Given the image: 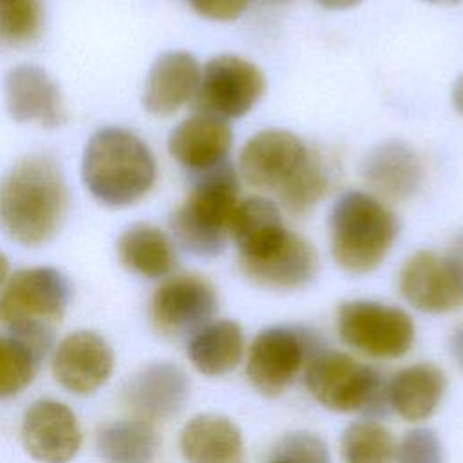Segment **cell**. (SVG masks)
I'll use <instances>...</instances> for the list:
<instances>
[{
    "instance_id": "6da1fadb",
    "label": "cell",
    "mask_w": 463,
    "mask_h": 463,
    "mask_svg": "<svg viewBox=\"0 0 463 463\" xmlns=\"http://www.w3.org/2000/svg\"><path fill=\"white\" fill-rule=\"evenodd\" d=\"M67 208V183L51 156H27L0 179V230L22 246L52 241Z\"/></svg>"
},
{
    "instance_id": "7a4b0ae2",
    "label": "cell",
    "mask_w": 463,
    "mask_h": 463,
    "mask_svg": "<svg viewBox=\"0 0 463 463\" xmlns=\"http://www.w3.org/2000/svg\"><path fill=\"white\" fill-rule=\"evenodd\" d=\"M156 175L152 150L132 130L107 127L85 145L81 179L89 194L105 206L136 204L152 190Z\"/></svg>"
},
{
    "instance_id": "3957f363",
    "label": "cell",
    "mask_w": 463,
    "mask_h": 463,
    "mask_svg": "<svg viewBox=\"0 0 463 463\" xmlns=\"http://www.w3.org/2000/svg\"><path fill=\"white\" fill-rule=\"evenodd\" d=\"M239 194V172L228 159L194 174L190 195L170 215V228L181 248L203 259L221 255L230 221L241 203Z\"/></svg>"
},
{
    "instance_id": "277c9868",
    "label": "cell",
    "mask_w": 463,
    "mask_h": 463,
    "mask_svg": "<svg viewBox=\"0 0 463 463\" xmlns=\"http://www.w3.org/2000/svg\"><path fill=\"white\" fill-rule=\"evenodd\" d=\"M331 255L347 273L374 271L398 235L396 215L376 195L367 192H344L329 213Z\"/></svg>"
},
{
    "instance_id": "5b68a950",
    "label": "cell",
    "mask_w": 463,
    "mask_h": 463,
    "mask_svg": "<svg viewBox=\"0 0 463 463\" xmlns=\"http://www.w3.org/2000/svg\"><path fill=\"white\" fill-rule=\"evenodd\" d=\"M69 300V280L56 268L18 269L0 291V324L11 335L49 351L52 329L63 318Z\"/></svg>"
},
{
    "instance_id": "8992f818",
    "label": "cell",
    "mask_w": 463,
    "mask_h": 463,
    "mask_svg": "<svg viewBox=\"0 0 463 463\" xmlns=\"http://www.w3.org/2000/svg\"><path fill=\"white\" fill-rule=\"evenodd\" d=\"M304 382L318 403L336 412L376 416L389 407L382 374L342 351L318 349L304 367Z\"/></svg>"
},
{
    "instance_id": "52a82bcc",
    "label": "cell",
    "mask_w": 463,
    "mask_h": 463,
    "mask_svg": "<svg viewBox=\"0 0 463 463\" xmlns=\"http://www.w3.org/2000/svg\"><path fill=\"white\" fill-rule=\"evenodd\" d=\"M340 338L371 358H400L414 344V322L403 309L374 300H349L338 307Z\"/></svg>"
},
{
    "instance_id": "ba28073f",
    "label": "cell",
    "mask_w": 463,
    "mask_h": 463,
    "mask_svg": "<svg viewBox=\"0 0 463 463\" xmlns=\"http://www.w3.org/2000/svg\"><path fill=\"white\" fill-rule=\"evenodd\" d=\"M317 338L295 326H271L251 342L246 360L250 383L268 398L282 394L318 351Z\"/></svg>"
},
{
    "instance_id": "9c48e42d",
    "label": "cell",
    "mask_w": 463,
    "mask_h": 463,
    "mask_svg": "<svg viewBox=\"0 0 463 463\" xmlns=\"http://www.w3.org/2000/svg\"><path fill=\"white\" fill-rule=\"evenodd\" d=\"M264 89V74L255 63L235 54H217L203 65L192 105L197 112L228 121L248 114Z\"/></svg>"
},
{
    "instance_id": "30bf717a",
    "label": "cell",
    "mask_w": 463,
    "mask_h": 463,
    "mask_svg": "<svg viewBox=\"0 0 463 463\" xmlns=\"http://www.w3.org/2000/svg\"><path fill=\"white\" fill-rule=\"evenodd\" d=\"M217 307V293L210 280L197 273H179L154 291L150 320L165 338H192L212 322Z\"/></svg>"
},
{
    "instance_id": "8fae6325",
    "label": "cell",
    "mask_w": 463,
    "mask_h": 463,
    "mask_svg": "<svg viewBox=\"0 0 463 463\" xmlns=\"http://www.w3.org/2000/svg\"><path fill=\"white\" fill-rule=\"evenodd\" d=\"M239 266L262 288L298 289L315 279L318 255L302 235L284 228L257 250L239 255Z\"/></svg>"
},
{
    "instance_id": "7c38bea8",
    "label": "cell",
    "mask_w": 463,
    "mask_h": 463,
    "mask_svg": "<svg viewBox=\"0 0 463 463\" xmlns=\"http://www.w3.org/2000/svg\"><path fill=\"white\" fill-rule=\"evenodd\" d=\"M402 297L423 313H447L463 304V269L449 257L416 251L400 269Z\"/></svg>"
},
{
    "instance_id": "4fadbf2b",
    "label": "cell",
    "mask_w": 463,
    "mask_h": 463,
    "mask_svg": "<svg viewBox=\"0 0 463 463\" xmlns=\"http://www.w3.org/2000/svg\"><path fill=\"white\" fill-rule=\"evenodd\" d=\"M309 148L284 128H266L251 136L239 156L241 177L259 188L279 192L304 165Z\"/></svg>"
},
{
    "instance_id": "5bb4252c",
    "label": "cell",
    "mask_w": 463,
    "mask_h": 463,
    "mask_svg": "<svg viewBox=\"0 0 463 463\" xmlns=\"http://www.w3.org/2000/svg\"><path fill=\"white\" fill-rule=\"evenodd\" d=\"M22 443L40 463H67L81 447L76 414L61 402L36 400L22 420Z\"/></svg>"
},
{
    "instance_id": "9a60e30c",
    "label": "cell",
    "mask_w": 463,
    "mask_h": 463,
    "mask_svg": "<svg viewBox=\"0 0 463 463\" xmlns=\"http://www.w3.org/2000/svg\"><path fill=\"white\" fill-rule=\"evenodd\" d=\"M114 353L94 331H74L61 338L52 356L56 382L74 394H92L112 374Z\"/></svg>"
},
{
    "instance_id": "2e32d148",
    "label": "cell",
    "mask_w": 463,
    "mask_h": 463,
    "mask_svg": "<svg viewBox=\"0 0 463 463\" xmlns=\"http://www.w3.org/2000/svg\"><path fill=\"white\" fill-rule=\"evenodd\" d=\"M190 396V378L172 362H154L143 367L125 389L127 405L136 418L165 421L181 412Z\"/></svg>"
},
{
    "instance_id": "e0dca14e",
    "label": "cell",
    "mask_w": 463,
    "mask_h": 463,
    "mask_svg": "<svg viewBox=\"0 0 463 463\" xmlns=\"http://www.w3.org/2000/svg\"><path fill=\"white\" fill-rule=\"evenodd\" d=\"M5 107L18 123L36 121L42 127H58L65 121V105L54 80L38 65L22 63L5 76Z\"/></svg>"
},
{
    "instance_id": "ac0fdd59",
    "label": "cell",
    "mask_w": 463,
    "mask_h": 463,
    "mask_svg": "<svg viewBox=\"0 0 463 463\" xmlns=\"http://www.w3.org/2000/svg\"><path fill=\"white\" fill-rule=\"evenodd\" d=\"M233 132L226 119L195 112L183 119L168 137L170 156L192 174H199L226 161Z\"/></svg>"
},
{
    "instance_id": "d6986e66",
    "label": "cell",
    "mask_w": 463,
    "mask_h": 463,
    "mask_svg": "<svg viewBox=\"0 0 463 463\" xmlns=\"http://www.w3.org/2000/svg\"><path fill=\"white\" fill-rule=\"evenodd\" d=\"M201 78L197 60L186 51L163 52L150 67L143 107L154 116H172L183 105L192 103Z\"/></svg>"
},
{
    "instance_id": "ffe728a7",
    "label": "cell",
    "mask_w": 463,
    "mask_h": 463,
    "mask_svg": "<svg viewBox=\"0 0 463 463\" xmlns=\"http://www.w3.org/2000/svg\"><path fill=\"white\" fill-rule=\"evenodd\" d=\"M362 177L380 197L403 201L420 188L423 170L418 154L407 143L387 139L365 154Z\"/></svg>"
},
{
    "instance_id": "44dd1931",
    "label": "cell",
    "mask_w": 463,
    "mask_h": 463,
    "mask_svg": "<svg viewBox=\"0 0 463 463\" xmlns=\"http://www.w3.org/2000/svg\"><path fill=\"white\" fill-rule=\"evenodd\" d=\"M188 463H244V441L239 427L221 414L190 418L179 436Z\"/></svg>"
},
{
    "instance_id": "7402d4cb",
    "label": "cell",
    "mask_w": 463,
    "mask_h": 463,
    "mask_svg": "<svg viewBox=\"0 0 463 463\" xmlns=\"http://www.w3.org/2000/svg\"><path fill=\"white\" fill-rule=\"evenodd\" d=\"M447 389L445 373L429 362L400 369L387 383L389 407L407 421H421L434 414Z\"/></svg>"
},
{
    "instance_id": "603a6c76",
    "label": "cell",
    "mask_w": 463,
    "mask_h": 463,
    "mask_svg": "<svg viewBox=\"0 0 463 463\" xmlns=\"http://www.w3.org/2000/svg\"><path fill=\"white\" fill-rule=\"evenodd\" d=\"M119 262L132 273L146 279H161L175 268L172 239L157 226L134 222L118 239Z\"/></svg>"
},
{
    "instance_id": "cb8c5ba5",
    "label": "cell",
    "mask_w": 463,
    "mask_h": 463,
    "mask_svg": "<svg viewBox=\"0 0 463 463\" xmlns=\"http://www.w3.org/2000/svg\"><path fill=\"white\" fill-rule=\"evenodd\" d=\"M186 353L201 374H228L239 365L244 353L242 327L228 318L212 320L188 340Z\"/></svg>"
},
{
    "instance_id": "d4e9b609",
    "label": "cell",
    "mask_w": 463,
    "mask_h": 463,
    "mask_svg": "<svg viewBox=\"0 0 463 463\" xmlns=\"http://www.w3.org/2000/svg\"><path fill=\"white\" fill-rule=\"evenodd\" d=\"M161 439L150 421L132 418L103 425L96 436L105 463H152Z\"/></svg>"
},
{
    "instance_id": "484cf974",
    "label": "cell",
    "mask_w": 463,
    "mask_h": 463,
    "mask_svg": "<svg viewBox=\"0 0 463 463\" xmlns=\"http://www.w3.org/2000/svg\"><path fill=\"white\" fill-rule=\"evenodd\" d=\"M284 228L280 208L268 197L253 195L242 199L230 221L232 235L239 253L251 250Z\"/></svg>"
},
{
    "instance_id": "4316f807",
    "label": "cell",
    "mask_w": 463,
    "mask_h": 463,
    "mask_svg": "<svg viewBox=\"0 0 463 463\" xmlns=\"http://www.w3.org/2000/svg\"><path fill=\"white\" fill-rule=\"evenodd\" d=\"M344 463H392L396 441L387 427L373 420L353 421L340 439Z\"/></svg>"
},
{
    "instance_id": "83f0119b",
    "label": "cell",
    "mask_w": 463,
    "mask_h": 463,
    "mask_svg": "<svg viewBox=\"0 0 463 463\" xmlns=\"http://www.w3.org/2000/svg\"><path fill=\"white\" fill-rule=\"evenodd\" d=\"M45 349L16 335L0 336V398L24 391L34 378Z\"/></svg>"
},
{
    "instance_id": "f1b7e54d",
    "label": "cell",
    "mask_w": 463,
    "mask_h": 463,
    "mask_svg": "<svg viewBox=\"0 0 463 463\" xmlns=\"http://www.w3.org/2000/svg\"><path fill=\"white\" fill-rule=\"evenodd\" d=\"M329 190V174L320 154L311 152L295 175L277 192L282 206L293 215H304Z\"/></svg>"
},
{
    "instance_id": "f546056e",
    "label": "cell",
    "mask_w": 463,
    "mask_h": 463,
    "mask_svg": "<svg viewBox=\"0 0 463 463\" xmlns=\"http://www.w3.org/2000/svg\"><path fill=\"white\" fill-rule=\"evenodd\" d=\"M40 0H5L0 2V43L25 45L42 29Z\"/></svg>"
},
{
    "instance_id": "4dcf8cb0",
    "label": "cell",
    "mask_w": 463,
    "mask_h": 463,
    "mask_svg": "<svg viewBox=\"0 0 463 463\" xmlns=\"http://www.w3.org/2000/svg\"><path fill=\"white\" fill-rule=\"evenodd\" d=\"M396 463H443V450L432 429H412L396 445Z\"/></svg>"
},
{
    "instance_id": "1f68e13d",
    "label": "cell",
    "mask_w": 463,
    "mask_h": 463,
    "mask_svg": "<svg viewBox=\"0 0 463 463\" xmlns=\"http://www.w3.org/2000/svg\"><path fill=\"white\" fill-rule=\"evenodd\" d=\"M203 18L213 22H232L248 7L250 0H186Z\"/></svg>"
},
{
    "instance_id": "d6a6232c",
    "label": "cell",
    "mask_w": 463,
    "mask_h": 463,
    "mask_svg": "<svg viewBox=\"0 0 463 463\" xmlns=\"http://www.w3.org/2000/svg\"><path fill=\"white\" fill-rule=\"evenodd\" d=\"M449 347H450V354L456 360V364L463 369V324H459L449 340Z\"/></svg>"
},
{
    "instance_id": "836d02e7",
    "label": "cell",
    "mask_w": 463,
    "mask_h": 463,
    "mask_svg": "<svg viewBox=\"0 0 463 463\" xmlns=\"http://www.w3.org/2000/svg\"><path fill=\"white\" fill-rule=\"evenodd\" d=\"M450 98H452V105H454V109L463 116V74L454 81Z\"/></svg>"
},
{
    "instance_id": "e575fe53",
    "label": "cell",
    "mask_w": 463,
    "mask_h": 463,
    "mask_svg": "<svg viewBox=\"0 0 463 463\" xmlns=\"http://www.w3.org/2000/svg\"><path fill=\"white\" fill-rule=\"evenodd\" d=\"M322 7L326 9H335V11H342V9H351L354 5H358L364 0H317Z\"/></svg>"
},
{
    "instance_id": "d590c367",
    "label": "cell",
    "mask_w": 463,
    "mask_h": 463,
    "mask_svg": "<svg viewBox=\"0 0 463 463\" xmlns=\"http://www.w3.org/2000/svg\"><path fill=\"white\" fill-rule=\"evenodd\" d=\"M449 257L463 269V232L454 239L452 242V248H450V253Z\"/></svg>"
},
{
    "instance_id": "8d00e7d4",
    "label": "cell",
    "mask_w": 463,
    "mask_h": 463,
    "mask_svg": "<svg viewBox=\"0 0 463 463\" xmlns=\"http://www.w3.org/2000/svg\"><path fill=\"white\" fill-rule=\"evenodd\" d=\"M7 279H9V260H7V257L0 251V291H2V288L5 286Z\"/></svg>"
},
{
    "instance_id": "74e56055",
    "label": "cell",
    "mask_w": 463,
    "mask_h": 463,
    "mask_svg": "<svg viewBox=\"0 0 463 463\" xmlns=\"http://www.w3.org/2000/svg\"><path fill=\"white\" fill-rule=\"evenodd\" d=\"M268 463H302V461H297V459H291V458H284V456L271 454V459H269Z\"/></svg>"
},
{
    "instance_id": "f35d334b",
    "label": "cell",
    "mask_w": 463,
    "mask_h": 463,
    "mask_svg": "<svg viewBox=\"0 0 463 463\" xmlns=\"http://www.w3.org/2000/svg\"><path fill=\"white\" fill-rule=\"evenodd\" d=\"M423 2H429V4H443V5H450V4H458L461 0H423Z\"/></svg>"
},
{
    "instance_id": "ab89813d",
    "label": "cell",
    "mask_w": 463,
    "mask_h": 463,
    "mask_svg": "<svg viewBox=\"0 0 463 463\" xmlns=\"http://www.w3.org/2000/svg\"><path fill=\"white\" fill-rule=\"evenodd\" d=\"M0 2H5V0H0Z\"/></svg>"
}]
</instances>
